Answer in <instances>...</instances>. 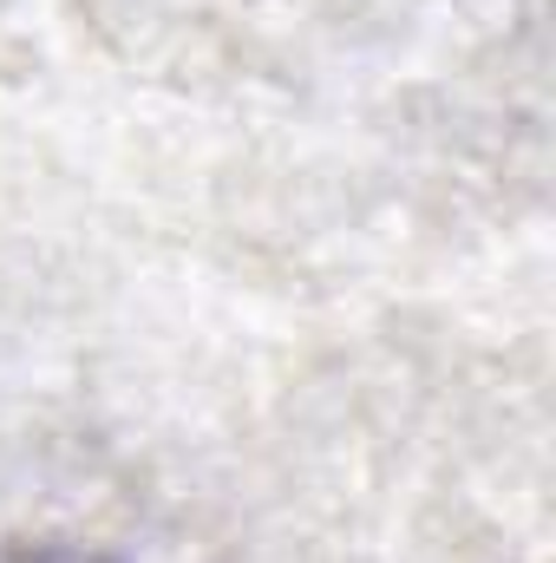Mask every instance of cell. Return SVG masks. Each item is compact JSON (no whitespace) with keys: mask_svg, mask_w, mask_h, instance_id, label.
<instances>
[{"mask_svg":"<svg viewBox=\"0 0 556 563\" xmlns=\"http://www.w3.org/2000/svg\"><path fill=\"white\" fill-rule=\"evenodd\" d=\"M0 563H119L86 538H0Z\"/></svg>","mask_w":556,"mask_h":563,"instance_id":"obj_1","label":"cell"}]
</instances>
